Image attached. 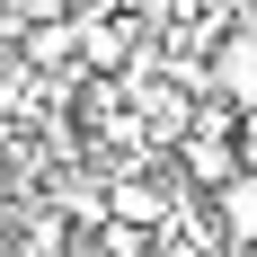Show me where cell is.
Masks as SVG:
<instances>
[{"instance_id":"7a4b0ae2","label":"cell","mask_w":257,"mask_h":257,"mask_svg":"<svg viewBox=\"0 0 257 257\" xmlns=\"http://www.w3.org/2000/svg\"><path fill=\"white\" fill-rule=\"evenodd\" d=\"M213 89H222L231 106H248V98H257V36H231V45L213 53Z\"/></svg>"},{"instance_id":"3957f363","label":"cell","mask_w":257,"mask_h":257,"mask_svg":"<svg viewBox=\"0 0 257 257\" xmlns=\"http://www.w3.org/2000/svg\"><path fill=\"white\" fill-rule=\"evenodd\" d=\"M222 231L257 239V169H231V178H222Z\"/></svg>"},{"instance_id":"6da1fadb","label":"cell","mask_w":257,"mask_h":257,"mask_svg":"<svg viewBox=\"0 0 257 257\" xmlns=\"http://www.w3.org/2000/svg\"><path fill=\"white\" fill-rule=\"evenodd\" d=\"M133 45H142V36H133V18H115V9H89V18H80V62H89V71H124Z\"/></svg>"},{"instance_id":"277c9868","label":"cell","mask_w":257,"mask_h":257,"mask_svg":"<svg viewBox=\"0 0 257 257\" xmlns=\"http://www.w3.org/2000/svg\"><path fill=\"white\" fill-rule=\"evenodd\" d=\"M231 151H239V169H257V98L231 115Z\"/></svg>"}]
</instances>
